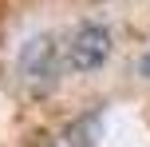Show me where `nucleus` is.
Wrapping results in <instances>:
<instances>
[{
	"label": "nucleus",
	"instance_id": "f257e3e1",
	"mask_svg": "<svg viewBox=\"0 0 150 147\" xmlns=\"http://www.w3.org/2000/svg\"><path fill=\"white\" fill-rule=\"evenodd\" d=\"M55 60H59V52H55L52 36H32L28 44H24V52H20V76H24V84H28L32 95L52 92V84H55Z\"/></svg>",
	"mask_w": 150,
	"mask_h": 147
},
{
	"label": "nucleus",
	"instance_id": "f03ea898",
	"mask_svg": "<svg viewBox=\"0 0 150 147\" xmlns=\"http://www.w3.org/2000/svg\"><path fill=\"white\" fill-rule=\"evenodd\" d=\"M111 56V32L103 24H83L79 32L71 36V48H67V64L75 72H95L107 64Z\"/></svg>",
	"mask_w": 150,
	"mask_h": 147
},
{
	"label": "nucleus",
	"instance_id": "7ed1b4c3",
	"mask_svg": "<svg viewBox=\"0 0 150 147\" xmlns=\"http://www.w3.org/2000/svg\"><path fill=\"white\" fill-rule=\"evenodd\" d=\"M138 68H142V76H146V80H150V52H146V56H142V64H138Z\"/></svg>",
	"mask_w": 150,
	"mask_h": 147
}]
</instances>
